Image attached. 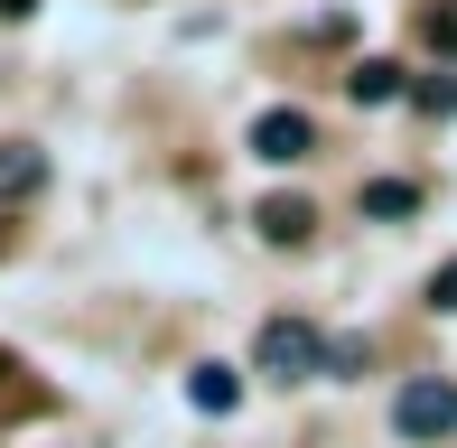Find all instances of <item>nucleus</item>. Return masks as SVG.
<instances>
[{
  "mask_svg": "<svg viewBox=\"0 0 457 448\" xmlns=\"http://www.w3.org/2000/svg\"><path fill=\"white\" fill-rule=\"evenodd\" d=\"M262 234H271V243H308V224H318V215H308V196H262Z\"/></svg>",
  "mask_w": 457,
  "mask_h": 448,
  "instance_id": "7",
  "label": "nucleus"
},
{
  "mask_svg": "<svg viewBox=\"0 0 457 448\" xmlns=\"http://www.w3.org/2000/svg\"><path fill=\"white\" fill-rule=\"evenodd\" d=\"M429 309H457V261H448L439 280H429Z\"/></svg>",
  "mask_w": 457,
  "mask_h": 448,
  "instance_id": "12",
  "label": "nucleus"
},
{
  "mask_svg": "<svg viewBox=\"0 0 457 448\" xmlns=\"http://www.w3.org/2000/svg\"><path fill=\"white\" fill-rule=\"evenodd\" d=\"M420 206V187H402V178H373L364 187V215H411Z\"/></svg>",
  "mask_w": 457,
  "mask_h": 448,
  "instance_id": "8",
  "label": "nucleus"
},
{
  "mask_svg": "<svg viewBox=\"0 0 457 448\" xmlns=\"http://www.w3.org/2000/svg\"><path fill=\"white\" fill-rule=\"evenodd\" d=\"M327 374H364V336H327Z\"/></svg>",
  "mask_w": 457,
  "mask_h": 448,
  "instance_id": "10",
  "label": "nucleus"
},
{
  "mask_svg": "<svg viewBox=\"0 0 457 448\" xmlns=\"http://www.w3.org/2000/svg\"><path fill=\"white\" fill-rule=\"evenodd\" d=\"M29 10H37V0H0V19H29Z\"/></svg>",
  "mask_w": 457,
  "mask_h": 448,
  "instance_id": "13",
  "label": "nucleus"
},
{
  "mask_svg": "<svg viewBox=\"0 0 457 448\" xmlns=\"http://www.w3.org/2000/svg\"><path fill=\"white\" fill-rule=\"evenodd\" d=\"M411 104H420V112H457V75H420V85H411Z\"/></svg>",
  "mask_w": 457,
  "mask_h": 448,
  "instance_id": "9",
  "label": "nucleus"
},
{
  "mask_svg": "<svg viewBox=\"0 0 457 448\" xmlns=\"http://www.w3.org/2000/svg\"><path fill=\"white\" fill-rule=\"evenodd\" d=\"M345 94H355V104H402L411 85H402V66H392V56H364V66L345 75Z\"/></svg>",
  "mask_w": 457,
  "mask_h": 448,
  "instance_id": "6",
  "label": "nucleus"
},
{
  "mask_svg": "<svg viewBox=\"0 0 457 448\" xmlns=\"http://www.w3.org/2000/svg\"><path fill=\"white\" fill-rule=\"evenodd\" d=\"M262 374H271V383L327 374V336L308 328V318H271V328H262Z\"/></svg>",
  "mask_w": 457,
  "mask_h": 448,
  "instance_id": "2",
  "label": "nucleus"
},
{
  "mask_svg": "<svg viewBox=\"0 0 457 448\" xmlns=\"http://www.w3.org/2000/svg\"><path fill=\"white\" fill-rule=\"evenodd\" d=\"M187 402H196V411H234V402H243V383H234V364H196V374H187Z\"/></svg>",
  "mask_w": 457,
  "mask_h": 448,
  "instance_id": "5",
  "label": "nucleus"
},
{
  "mask_svg": "<svg viewBox=\"0 0 457 448\" xmlns=\"http://www.w3.org/2000/svg\"><path fill=\"white\" fill-rule=\"evenodd\" d=\"M308 140H318V121H308L299 104H280V112H262V121H253V159H271V169L308 159Z\"/></svg>",
  "mask_w": 457,
  "mask_h": 448,
  "instance_id": "3",
  "label": "nucleus"
},
{
  "mask_svg": "<svg viewBox=\"0 0 457 448\" xmlns=\"http://www.w3.org/2000/svg\"><path fill=\"white\" fill-rule=\"evenodd\" d=\"M429 47L457 56V0H439V10H429Z\"/></svg>",
  "mask_w": 457,
  "mask_h": 448,
  "instance_id": "11",
  "label": "nucleus"
},
{
  "mask_svg": "<svg viewBox=\"0 0 457 448\" xmlns=\"http://www.w3.org/2000/svg\"><path fill=\"white\" fill-rule=\"evenodd\" d=\"M37 187H47V150L37 140H0V206H19Z\"/></svg>",
  "mask_w": 457,
  "mask_h": 448,
  "instance_id": "4",
  "label": "nucleus"
},
{
  "mask_svg": "<svg viewBox=\"0 0 457 448\" xmlns=\"http://www.w3.org/2000/svg\"><path fill=\"white\" fill-rule=\"evenodd\" d=\"M392 430H402V439H448V430H457V383L411 374L402 393H392Z\"/></svg>",
  "mask_w": 457,
  "mask_h": 448,
  "instance_id": "1",
  "label": "nucleus"
}]
</instances>
